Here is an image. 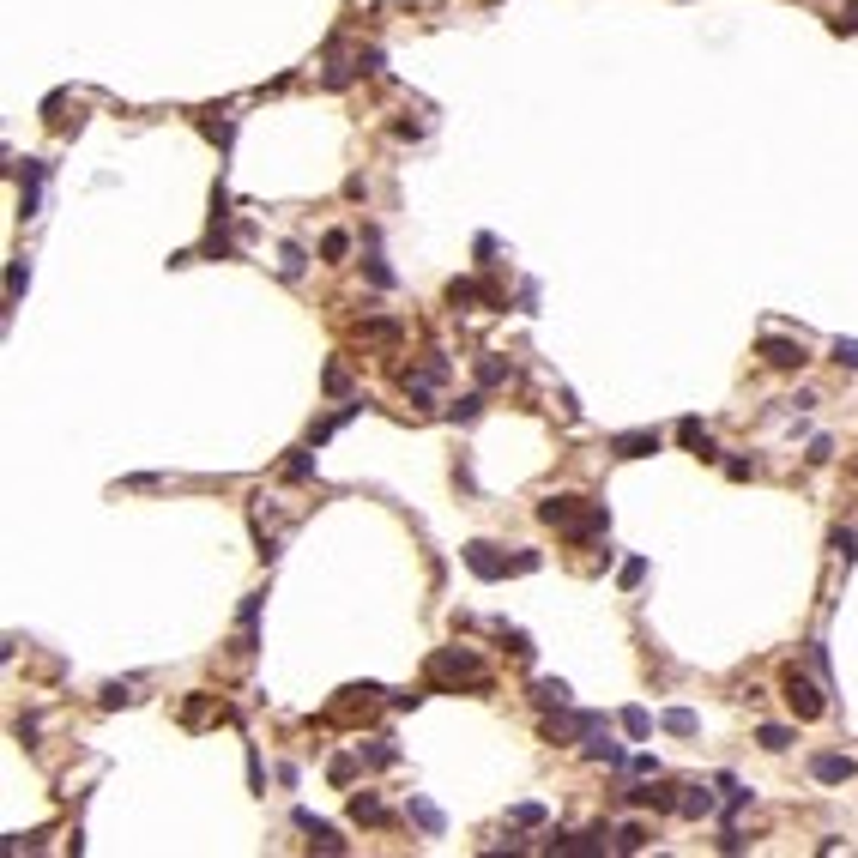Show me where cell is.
I'll return each mask as SVG.
<instances>
[{"mask_svg":"<svg viewBox=\"0 0 858 858\" xmlns=\"http://www.w3.org/2000/svg\"><path fill=\"white\" fill-rule=\"evenodd\" d=\"M834 550H840V556L853 562V556H858V532H834Z\"/></svg>","mask_w":858,"mask_h":858,"instance_id":"34","label":"cell"},{"mask_svg":"<svg viewBox=\"0 0 858 858\" xmlns=\"http://www.w3.org/2000/svg\"><path fill=\"white\" fill-rule=\"evenodd\" d=\"M538 520H545V526H556L562 538H575V545L599 538V532L611 526L605 502H586V496H545V502H538Z\"/></svg>","mask_w":858,"mask_h":858,"instance_id":"1","label":"cell"},{"mask_svg":"<svg viewBox=\"0 0 858 858\" xmlns=\"http://www.w3.org/2000/svg\"><path fill=\"white\" fill-rule=\"evenodd\" d=\"M351 823H387V804H381L375 792H357V798H351Z\"/></svg>","mask_w":858,"mask_h":858,"instance_id":"15","label":"cell"},{"mask_svg":"<svg viewBox=\"0 0 858 858\" xmlns=\"http://www.w3.org/2000/svg\"><path fill=\"white\" fill-rule=\"evenodd\" d=\"M36 175H43V164L25 158V188H19V212H25V218H36Z\"/></svg>","mask_w":858,"mask_h":858,"instance_id":"19","label":"cell"},{"mask_svg":"<svg viewBox=\"0 0 858 858\" xmlns=\"http://www.w3.org/2000/svg\"><path fill=\"white\" fill-rule=\"evenodd\" d=\"M761 357H768L774 369H798V363H804V344H792V339H761Z\"/></svg>","mask_w":858,"mask_h":858,"instance_id":"12","label":"cell"},{"mask_svg":"<svg viewBox=\"0 0 858 858\" xmlns=\"http://www.w3.org/2000/svg\"><path fill=\"white\" fill-rule=\"evenodd\" d=\"M502 635H508V653H514V659H532V635H520V629H502Z\"/></svg>","mask_w":858,"mask_h":858,"instance_id":"28","label":"cell"},{"mask_svg":"<svg viewBox=\"0 0 858 858\" xmlns=\"http://www.w3.org/2000/svg\"><path fill=\"white\" fill-rule=\"evenodd\" d=\"M344 248H351V236H344V230H327V242H321V254H327V260H344Z\"/></svg>","mask_w":858,"mask_h":858,"instance_id":"26","label":"cell"},{"mask_svg":"<svg viewBox=\"0 0 858 858\" xmlns=\"http://www.w3.org/2000/svg\"><path fill=\"white\" fill-rule=\"evenodd\" d=\"M665 731H677V738H695V731H701V720H695L689 707H671V714H665Z\"/></svg>","mask_w":858,"mask_h":858,"instance_id":"20","label":"cell"},{"mask_svg":"<svg viewBox=\"0 0 858 858\" xmlns=\"http://www.w3.org/2000/svg\"><path fill=\"white\" fill-rule=\"evenodd\" d=\"M810 774H816L823 786H846V780L858 774V761H853V755H834V750H823V755H810Z\"/></svg>","mask_w":858,"mask_h":858,"instance_id":"7","label":"cell"},{"mask_svg":"<svg viewBox=\"0 0 858 858\" xmlns=\"http://www.w3.org/2000/svg\"><path fill=\"white\" fill-rule=\"evenodd\" d=\"M423 677L429 684H483V659L472 647H442V653H429V665H423Z\"/></svg>","mask_w":858,"mask_h":858,"instance_id":"3","label":"cell"},{"mask_svg":"<svg viewBox=\"0 0 858 858\" xmlns=\"http://www.w3.org/2000/svg\"><path fill=\"white\" fill-rule=\"evenodd\" d=\"M357 755H363L369 768H393V761H399V750H393L387 738H369V744H357Z\"/></svg>","mask_w":858,"mask_h":858,"instance_id":"18","label":"cell"},{"mask_svg":"<svg viewBox=\"0 0 858 858\" xmlns=\"http://www.w3.org/2000/svg\"><path fill=\"white\" fill-rule=\"evenodd\" d=\"M586 755H592V761H605V768H622V761H629V755H622V744H611V731H605V725H592V731H586Z\"/></svg>","mask_w":858,"mask_h":858,"instance_id":"11","label":"cell"},{"mask_svg":"<svg viewBox=\"0 0 858 858\" xmlns=\"http://www.w3.org/2000/svg\"><path fill=\"white\" fill-rule=\"evenodd\" d=\"M611 453L617 460H647V453H659V429H629V436L611 442Z\"/></svg>","mask_w":858,"mask_h":858,"instance_id":"10","label":"cell"},{"mask_svg":"<svg viewBox=\"0 0 858 858\" xmlns=\"http://www.w3.org/2000/svg\"><path fill=\"white\" fill-rule=\"evenodd\" d=\"M677 810H684V816H714V798H707L701 786H689V798L677 804Z\"/></svg>","mask_w":858,"mask_h":858,"instance_id":"23","label":"cell"},{"mask_svg":"<svg viewBox=\"0 0 858 858\" xmlns=\"http://www.w3.org/2000/svg\"><path fill=\"white\" fill-rule=\"evenodd\" d=\"M351 375H344V363H327V393H344Z\"/></svg>","mask_w":858,"mask_h":858,"instance_id":"32","label":"cell"},{"mask_svg":"<svg viewBox=\"0 0 858 858\" xmlns=\"http://www.w3.org/2000/svg\"><path fill=\"white\" fill-rule=\"evenodd\" d=\"M532 701H538V707H568V684H562V677H538V684H532Z\"/></svg>","mask_w":858,"mask_h":858,"instance_id":"17","label":"cell"},{"mask_svg":"<svg viewBox=\"0 0 858 858\" xmlns=\"http://www.w3.org/2000/svg\"><path fill=\"white\" fill-rule=\"evenodd\" d=\"M780 689H786V707H792V714H798V720H823V714H828L823 689L810 684V677H798V671H786V684H780Z\"/></svg>","mask_w":858,"mask_h":858,"instance_id":"4","label":"cell"},{"mask_svg":"<svg viewBox=\"0 0 858 858\" xmlns=\"http://www.w3.org/2000/svg\"><path fill=\"white\" fill-rule=\"evenodd\" d=\"M538 562H545L538 550H520V556H502V550H496V545H483V538H478V545H466V568H472L478 581H502V575H532Z\"/></svg>","mask_w":858,"mask_h":858,"instance_id":"2","label":"cell"},{"mask_svg":"<svg viewBox=\"0 0 858 858\" xmlns=\"http://www.w3.org/2000/svg\"><path fill=\"white\" fill-rule=\"evenodd\" d=\"M478 381H483V387H496V381H508V363H502V357H483V363H478Z\"/></svg>","mask_w":858,"mask_h":858,"instance_id":"25","label":"cell"},{"mask_svg":"<svg viewBox=\"0 0 858 858\" xmlns=\"http://www.w3.org/2000/svg\"><path fill=\"white\" fill-rule=\"evenodd\" d=\"M629 804H653V810H677L684 798H677V786H671V780H659V774H653L647 786H635V792H629Z\"/></svg>","mask_w":858,"mask_h":858,"instance_id":"9","label":"cell"},{"mask_svg":"<svg viewBox=\"0 0 858 858\" xmlns=\"http://www.w3.org/2000/svg\"><path fill=\"white\" fill-rule=\"evenodd\" d=\"M447 303H453V309H478V303L502 309V297H496V290H483L478 278H453V284H447Z\"/></svg>","mask_w":858,"mask_h":858,"instance_id":"8","label":"cell"},{"mask_svg":"<svg viewBox=\"0 0 858 858\" xmlns=\"http://www.w3.org/2000/svg\"><path fill=\"white\" fill-rule=\"evenodd\" d=\"M375 707H381L375 684H351V689H339V701L327 707V720H357V714H375Z\"/></svg>","mask_w":858,"mask_h":858,"instance_id":"5","label":"cell"},{"mask_svg":"<svg viewBox=\"0 0 858 858\" xmlns=\"http://www.w3.org/2000/svg\"><path fill=\"white\" fill-rule=\"evenodd\" d=\"M834 363L840 369H858V339H834Z\"/></svg>","mask_w":858,"mask_h":858,"instance_id":"27","label":"cell"},{"mask_svg":"<svg viewBox=\"0 0 858 858\" xmlns=\"http://www.w3.org/2000/svg\"><path fill=\"white\" fill-rule=\"evenodd\" d=\"M622 731H629V738H647L653 714H647V707H622Z\"/></svg>","mask_w":858,"mask_h":858,"instance_id":"22","label":"cell"},{"mask_svg":"<svg viewBox=\"0 0 858 858\" xmlns=\"http://www.w3.org/2000/svg\"><path fill=\"white\" fill-rule=\"evenodd\" d=\"M755 744L780 755V750H792V731H786V725H761V731H755Z\"/></svg>","mask_w":858,"mask_h":858,"instance_id":"21","label":"cell"},{"mask_svg":"<svg viewBox=\"0 0 858 858\" xmlns=\"http://www.w3.org/2000/svg\"><path fill=\"white\" fill-rule=\"evenodd\" d=\"M617 846H622V853H641V846H647V834H641V828L629 823V828H622V834H617Z\"/></svg>","mask_w":858,"mask_h":858,"instance_id":"30","label":"cell"},{"mask_svg":"<svg viewBox=\"0 0 858 858\" xmlns=\"http://www.w3.org/2000/svg\"><path fill=\"white\" fill-rule=\"evenodd\" d=\"M478 412H483V393H466L460 406H447V417H453V423H472Z\"/></svg>","mask_w":858,"mask_h":858,"instance_id":"24","label":"cell"},{"mask_svg":"<svg viewBox=\"0 0 858 858\" xmlns=\"http://www.w3.org/2000/svg\"><path fill=\"white\" fill-rule=\"evenodd\" d=\"M182 720H188V725H200V720H212V701H206V695H194V701H188V714H182Z\"/></svg>","mask_w":858,"mask_h":858,"instance_id":"31","label":"cell"},{"mask_svg":"<svg viewBox=\"0 0 858 858\" xmlns=\"http://www.w3.org/2000/svg\"><path fill=\"white\" fill-rule=\"evenodd\" d=\"M592 725H605V720H599V714H562V707H556V720H545V738L550 744H568V738H586Z\"/></svg>","mask_w":858,"mask_h":858,"instance_id":"6","label":"cell"},{"mask_svg":"<svg viewBox=\"0 0 858 858\" xmlns=\"http://www.w3.org/2000/svg\"><path fill=\"white\" fill-rule=\"evenodd\" d=\"M297 823L309 828V840L321 846V853H344V840H339V828H327V823H314L309 810H297Z\"/></svg>","mask_w":858,"mask_h":858,"instance_id":"14","label":"cell"},{"mask_svg":"<svg viewBox=\"0 0 858 858\" xmlns=\"http://www.w3.org/2000/svg\"><path fill=\"white\" fill-rule=\"evenodd\" d=\"M284 472H290V478H309L314 460H309V453H290V466H284Z\"/></svg>","mask_w":858,"mask_h":858,"instance_id":"35","label":"cell"},{"mask_svg":"<svg viewBox=\"0 0 858 858\" xmlns=\"http://www.w3.org/2000/svg\"><path fill=\"white\" fill-rule=\"evenodd\" d=\"M514 823L520 828H538V823H545V804H514Z\"/></svg>","mask_w":858,"mask_h":858,"instance_id":"29","label":"cell"},{"mask_svg":"<svg viewBox=\"0 0 858 858\" xmlns=\"http://www.w3.org/2000/svg\"><path fill=\"white\" fill-rule=\"evenodd\" d=\"M406 816H412L417 828H423V834H442V810H436V804H429V798H412V804H406Z\"/></svg>","mask_w":858,"mask_h":858,"instance_id":"16","label":"cell"},{"mask_svg":"<svg viewBox=\"0 0 858 858\" xmlns=\"http://www.w3.org/2000/svg\"><path fill=\"white\" fill-rule=\"evenodd\" d=\"M677 442H684L689 453H701V460H714V436H707L695 417H684V423H677Z\"/></svg>","mask_w":858,"mask_h":858,"instance_id":"13","label":"cell"},{"mask_svg":"<svg viewBox=\"0 0 858 858\" xmlns=\"http://www.w3.org/2000/svg\"><path fill=\"white\" fill-rule=\"evenodd\" d=\"M121 701H134V689H128V684H109L104 689V707H121Z\"/></svg>","mask_w":858,"mask_h":858,"instance_id":"33","label":"cell"}]
</instances>
